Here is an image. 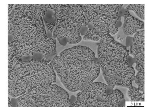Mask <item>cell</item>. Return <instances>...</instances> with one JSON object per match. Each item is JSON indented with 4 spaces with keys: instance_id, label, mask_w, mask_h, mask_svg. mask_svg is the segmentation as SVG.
Masks as SVG:
<instances>
[{
    "instance_id": "obj_1",
    "label": "cell",
    "mask_w": 148,
    "mask_h": 111,
    "mask_svg": "<svg viewBox=\"0 0 148 111\" xmlns=\"http://www.w3.org/2000/svg\"><path fill=\"white\" fill-rule=\"evenodd\" d=\"M8 33L14 37L8 43L9 50L18 59L28 56L32 59L37 54L48 58L56 54V40L47 36L42 17H30L14 8L8 14Z\"/></svg>"
},
{
    "instance_id": "obj_2",
    "label": "cell",
    "mask_w": 148,
    "mask_h": 111,
    "mask_svg": "<svg viewBox=\"0 0 148 111\" xmlns=\"http://www.w3.org/2000/svg\"><path fill=\"white\" fill-rule=\"evenodd\" d=\"M8 76V94L13 97L22 95L35 87L54 83L56 75L51 61L17 59Z\"/></svg>"
},
{
    "instance_id": "obj_3",
    "label": "cell",
    "mask_w": 148,
    "mask_h": 111,
    "mask_svg": "<svg viewBox=\"0 0 148 111\" xmlns=\"http://www.w3.org/2000/svg\"><path fill=\"white\" fill-rule=\"evenodd\" d=\"M51 63L63 84L72 92L89 91L100 73V64L94 60L77 63L65 61L57 56Z\"/></svg>"
},
{
    "instance_id": "obj_4",
    "label": "cell",
    "mask_w": 148,
    "mask_h": 111,
    "mask_svg": "<svg viewBox=\"0 0 148 111\" xmlns=\"http://www.w3.org/2000/svg\"><path fill=\"white\" fill-rule=\"evenodd\" d=\"M55 14L54 23L46 24L47 29L58 40L65 38L69 44H78L82 38L80 33L82 25L88 22L84 14L82 4H51Z\"/></svg>"
},
{
    "instance_id": "obj_5",
    "label": "cell",
    "mask_w": 148,
    "mask_h": 111,
    "mask_svg": "<svg viewBox=\"0 0 148 111\" xmlns=\"http://www.w3.org/2000/svg\"><path fill=\"white\" fill-rule=\"evenodd\" d=\"M17 107H71L68 93L54 84L30 88L17 99Z\"/></svg>"
},
{
    "instance_id": "obj_6",
    "label": "cell",
    "mask_w": 148,
    "mask_h": 111,
    "mask_svg": "<svg viewBox=\"0 0 148 111\" xmlns=\"http://www.w3.org/2000/svg\"><path fill=\"white\" fill-rule=\"evenodd\" d=\"M97 53L101 69L120 68L128 63L127 57L129 54L126 48L114 40L108 43L100 41Z\"/></svg>"
},
{
    "instance_id": "obj_7",
    "label": "cell",
    "mask_w": 148,
    "mask_h": 111,
    "mask_svg": "<svg viewBox=\"0 0 148 111\" xmlns=\"http://www.w3.org/2000/svg\"><path fill=\"white\" fill-rule=\"evenodd\" d=\"M84 5L83 6L84 14L88 23H92L93 28L99 33L101 37L100 41L106 43L112 41L114 39L112 36L119 31L115 24L121 17L117 15H99Z\"/></svg>"
},
{
    "instance_id": "obj_8",
    "label": "cell",
    "mask_w": 148,
    "mask_h": 111,
    "mask_svg": "<svg viewBox=\"0 0 148 111\" xmlns=\"http://www.w3.org/2000/svg\"><path fill=\"white\" fill-rule=\"evenodd\" d=\"M101 70L108 86L112 89L116 86L128 89L132 86V79L135 76V71L128 63L120 68Z\"/></svg>"
},
{
    "instance_id": "obj_9",
    "label": "cell",
    "mask_w": 148,
    "mask_h": 111,
    "mask_svg": "<svg viewBox=\"0 0 148 111\" xmlns=\"http://www.w3.org/2000/svg\"><path fill=\"white\" fill-rule=\"evenodd\" d=\"M107 85L101 82H94L88 91H82L77 94V100L72 107H99L106 94Z\"/></svg>"
},
{
    "instance_id": "obj_10",
    "label": "cell",
    "mask_w": 148,
    "mask_h": 111,
    "mask_svg": "<svg viewBox=\"0 0 148 111\" xmlns=\"http://www.w3.org/2000/svg\"><path fill=\"white\" fill-rule=\"evenodd\" d=\"M144 34V30L136 32L132 45L130 47V54L133 56L136 67H144L145 65Z\"/></svg>"
},
{
    "instance_id": "obj_11",
    "label": "cell",
    "mask_w": 148,
    "mask_h": 111,
    "mask_svg": "<svg viewBox=\"0 0 148 111\" xmlns=\"http://www.w3.org/2000/svg\"><path fill=\"white\" fill-rule=\"evenodd\" d=\"M123 32L127 36L134 35L136 32L144 29V23L136 18L133 17L129 12L125 9L124 16Z\"/></svg>"
},
{
    "instance_id": "obj_12",
    "label": "cell",
    "mask_w": 148,
    "mask_h": 111,
    "mask_svg": "<svg viewBox=\"0 0 148 111\" xmlns=\"http://www.w3.org/2000/svg\"><path fill=\"white\" fill-rule=\"evenodd\" d=\"M125 96L119 89H115L111 94L103 97L100 107H125Z\"/></svg>"
},
{
    "instance_id": "obj_13",
    "label": "cell",
    "mask_w": 148,
    "mask_h": 111,
    "mask_svg": "<svg viewBox=\"0 0 148 111\" xmlns=\"http://www.w3.org/2000/svg\"><path fill=\"white\" fill-rule=\"evenodd\" d=\"M123 4H86L85 6L96 14L101 15H117Z\"/></svg>"
},
{
    "instance_id": "obj_14",
    "label": "cell",
    "mask_w": 148,
    "mask_h": 111,
    "mask_svg": "<svg viewBox=\"0 0 148 111\" xmlns=\"http://www.w3.org/2000/svg\"><path fill=\"white\" fill-rule=\"evenodd\" d=\"M138 88L133 86L129 89L127 95L130 99V101L133 102H138V101H144V97H143L144 93H141Z\"/></svg>"
},
{
    "instance_id": "obj_15",
    "label": "cell",
    "mask_w": 148,
    "mask_h": 111,
    "mask_svg": "<svg viewBox=\"0 0 148 111\" xmlns=\"http://www.w3.org/2000/svg\"><path fill=\"white\" fill-rule=\"evenodd\" d=\"M145 6V4H129L125 9L129 11H133L138 17L144 20Z\"/></svg>"
},
{
    "instance_id": "obj_16",
    "label": "cell",
    "mask_w": 148,
    "mask_h": 111,
    "mask_svg": "<svg viewBox=\"0 0 148 111\" xmlns=\"http://www.w3.org/2000/svg\"><path fill=\"white\" fill-rule=\"evenodd\" d=\"M132 81H135L139 90L145 92V72L144 70L138 71L136 76L132 79Z\"/></svg>"
},
{
    "instance_id": "obj_17",
    "label": "cell",
    "mask_w": 148,
    "mask_h": 111,
    "mask_svg": "<svg viewBox=\"0 0 148 111\" xmlns=\"http://www.w3.org/2000/svg\"><path fill=\"white\" fill-rule=\"evenodd\" d=\"M83 40L85 41H100L101 37L94 29H88L87 32L83 36Z\"/></svg>"
},
{
    "instance_id": "obj_18",
    "label": "cell",
    "mask_w": 148,
    "mask_h": 111,
    "mask_svg": "<svg viewBox=\"0 0 148 111\" xmlns=\"http://www.w3.org/2000/svg\"><path fill=\"white\" fill-rule=\"evenodd\" d=\"M43 18L46 24H52L55 21V14L53 9L50 4H49V7L43 17Z\"/></svg>"
},
{
    "instance_id": "obj_19",
    "label": "cell",
    "mask_w": 148,
    "mask_h": 111,
    "mask_svg": "<svg viewBox=\"0 0 148 111\" xmlns=\"http://www.w3.org/2000/svg\"><path fill=\"white\" fill-rule=\"evenodd\" d=\"M127 35H126L123 32V26L119 28V31L115 35L113 36L114 39H115L116 41L125 46V39Z\"/></svg>"
},
{
    "instance_id": "obj_20",
    "label": "cell",
    "mask_w": 148,
    "mask_h": 111,
    "mask_svg": "<svg viewBox=\"0 0 148 111\" xmlns=\"http://www.w3.org/2000/svg\"><path fill=\"white\" fill-rule=\"evenodd\" d=\"M133 37L129 36H127L125 41V47L126 48L131 47L133 44Z\"/></svg>"
},
{
    "instance_id": "obj_21",
    "label": "cell",
    "mask_w": 148,
    "mask_h": 111,
    "mask_svg": "<svg viewBox=\"0 0 148 111\" xmlns=\"http://www.w3.org/2000/svg\"><path fill=\"white\" fill-rule=\"evenodd\" d=\"M88 28L86 26L82 25L80 27V33L81 36H84L85 34L87 32Z\"/></svg>"
},
{
    "instance_id": "obj_22",
    "label": "cell",
    "mask_w": 148,
    "mask_h": 111,
    "mask_svg": "<svg viewBox=\"0 0 148 111\" xmlns=\"http://www.w3.org/2000/svg\"><path fill=\"white\" fill-rule=\"evenodd\" d=\"M127 61L129 64L130 65L132 66L133 64L135 63L134 59L130 55H128L127 57Z\"/></svg>"
},
{
    "instance_id": "obj_23",
    "label": "cell",
    "mask_w": 148,
    "mask_h": 111,
    "mask_svg": "<svg viewBox=\"0 0 148 111\" xmlns=\"http://www.w3.org/2000/svg\"><path fill=\"white\" fill-rule=\"evenodd\" d=\"M125 8L123 6V7H122L121 9L119 11L117 15L120 17H124L125 14Z\"/></svg>"
},
{
    "instance_id": "obj_24",
    "label": "cell",
    "mask_w": 148,
    "mask_h": 111,
    "mask_svg": "<svg viewBox=\"0 0 148 111\" xmlns=\"http://www.w3.org/2000/svg\"><path fill=\"white\" fill-rule=\"evenodd\" d=\"M122 25H123V22H122L121 21V17L117 21L115 24V26L117 28L119 29L122 27Z\"/></svg>"
}]
</instances>
